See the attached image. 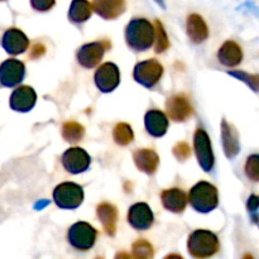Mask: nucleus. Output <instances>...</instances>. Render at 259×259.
<instances>
[{
	"label": "nucleus",
	"instance_id": "f257e3e1",
	"mask_svg": "<svg viewBox=\"0 0 259 259\" xmlns=\"http://www.w3.org/2000/svg\"><path fill=\"white\" fill-rule=\"evenodd\" d=\"M156 28L154 23H151L144 18H134L128 23L125 29L126 45L137 52L147 51L154 45Z\"/></svg>",
	"mask_w": 259,
	"mask_h": 259
},
{
	"label": "nucleus",
	"instance_id": "f03ea898",
	"mask_svg": "<svg viewBox=\"0 0 259 259\" xmlns=\"http://www.w3.org/2000/svg\"><path fill=\"white\" fill-rule=\"evenodd\" d=\"M187 249L194 258L206 259L217 254L220 243L217 235L209 230H195L187 240Z\"/></svg>",
	"mask_w": 259,
	"mask_h": 259
},
{
	"label": "nucleus",
	"instance_id": "7ed1b4c3",
	"mask_svg": "<svg viewBox=\"0 0 259 259\" xmlns=\"http://www.w3.org/2000/svg\"><path fill=\"white\" fill-rule=\"evenodd\" d=\"M189 202L196 211L210 212L219 204V195L214 185L206 181L197 182L189 192Z\"/></svg>",
	"mask_w": 259,
	"mask_h": 259
},
{
	"label": "nucleus",
	"instance_id": "20e7f679",
	"mask_svg": "<svg viewBox=\"0 0 259 259\" xmlns=\"http://www.w3.org/2000/svg\"><path fill=\"white\" fill-rule=\"evenodd\" d=\"M53 200L61 209L73 210L83 201V190L80 185L73 182L60 184L53 191Z\"/></svg>",
	"mask_w": 259,
	"mask_h": 259
},
{
	"label": "nucleus",
	"instance_id": "39448f33",
	"mask_svg": "<svg viewBox=\"0 0 259 259\" xmlns=\"http://www.w3.org/2000/svg\"><path fill=\"white\" fill-rule=\"evenodd\" d=\"M98 232L93 225L85 222H78L68 229L67 240L75 249L85 250L91 249L96 242Z\"/></svg>",
	"mask_w": 259,
	"mask_h": 259
},
{
	"label": "nucleus",
	"instance_id": "423d86ee",
	"mask_svg": "<svg viewBox=\"0 0 259 259\" xmlns=\"http://www.w3.org/2000/svg\"><path fill=\"white\" fill-rule=\"evenodd\" d=\"M163 75V66L154 58L137 63L133 71L134 80L144 88L152 89L161 81Z\"/></svg>",
	"mask_w": 259,
	"mask_h": 259
},
{
	"label": "nucleus",
	"instance_id": "0eeeda50",
	"mask_svg": "<svg viewBox=\"0 0 259 259\" xmlns=\"http://www.w3.org/2000/svg\"><path fill=\"white\" fill-rule=\"evenodd\" d=\"M194 151L197 162L205 172L211 171L214 167V153L209 136L202 128H197L194 134Z\"/></svg>",
	"mask_w": 259,
	"mask_h": 259
},
{
	"label": "nucleus",
	"instance_id": "6e6552de",
	"mask_svg": "<svg viewBox=\"0 0 259 259\" xmlns=\"http://www.w3.org/2000/svg\"><path fill=\"white\" fill-rule=\"evenodd\" d=\"M111 43L109 40H96L86 43L77 51V61L82 67L94 68L103 60L104 53L109 50Z\"/></svg>",
	"mask_w": 259,
	"mask_h": 259
},
{
	"label": "nucleus",
	"instance_id": "1a4fd4ad",
	"mask_svg": "<svg viewBox=\"0 0 259 259\" xmlns=\"http://www.w3.org/2000/svg\"><path fill=\"white\" fill-rule=\"evenodd\" d=\"M25 76V65L17 58H8L0 65V83L5 88H15Z\"/></svg>",
	"mask_w": 259,
	"mask_h": 259
},
{
	"label": "nucleus",
	"instance_id": "9d476101",
	"mask_svg": "<svg viewBox=\"0 0 259 259\" xmlns=\"http://www.w3.org/2000/svg\"><path fill=\"white\" fill-rule=\"evenodd\" d=\"M91 163V158L88 152L78 147L67 149L62 154V164L70 174L77 175L85 172Z\"/></svg>",
	"mask_w": 259,
	"mask_h": 259
},
{
	"label": "nucleus",
	"instance_id": "9b49d317",
	"mask_svg": "<svg viewBox=\"0 0 259 259\" xmlns=\"http://www.w3.org/2000/svg\"><path fill=\"white\" fill-rule=\"evenodd\" d=\"M120 82V72L118 66L111 62H106L99 66L95 72V83L103 93H110Z\"/></svg>",
	"mask_w": 259,
	"mask_h": 259
},
{
	"label": "nucleus",
	"instance_id": "f8f14e48",
	"mask_svg": "<svg viewBox=\"0 0 259 259\" xmlns=\"http://www.w3.org/2000/svg\"><path fill=\"white\" fill-rule=\"evenodd\" d=\"M2 46L8 55H22L29 48V38L18 28H9L3 34Z\"/></svg>",
	"mask_w": 259,
	"mask_h": 259
},
{
	"label": "nucleus",
	"instance_id": "ddd939ff",
	"mask_svg": "<svg viewBox=\"0 0 259 259\" xmlns=\"http://www.w3.org/2000/svg\"><path fill=\"white\" fill-rule=\"evenodd\" d=\"M192 105L185 94H176L167 99L166 113L174 121H185L192 115Z\"/></svg>",
	"mask_w": 259,
	"mask_h": 259
},
{
	"label": "nucleus",
	"instance_id": "4468645a",
	"mask_svg": "<svg viewBox=\"0 0 259 259\" xmlns=\"http://www.w3.org/2000/svg\"><path fill=\"white\" fill-rule=\"evenodd\" d=\"M37 103V94L30 86H18L14 89L9 99V105L13 110L27 113L32 110Z\"/></svg>",
	"mask_w": 259,
	"mask_h": 259
},
{
	"label": "nucleus",
	"instance_id": "2eb2a0df",
	"mask_svg": "<svg viewBox=\"0 0 259 259\" xmlns=\"http://www.w3.org/2000/svg\"><path fill=\"white\" fill-rule=\"evenodd\" d=\"M128 222L137 230H147L153 225L154 217L152 209L146 202H137L129 209Z\"/></svg>",
	"mask_w": 259,
	"mask_h": 259
},
{
	"label": "nucleus",
	"instance_id": "dca6fc26",
	"mask_svg": "<svg viewBox=\"0 0 259 259\" xmlns=\"http://www.w3.org/2000/svg\"><path fill=\"white\" fill-rule=\"evenodd\" d=\"M147 132L154 138H161L168 129V116L158 109H151L144 116Z\"/></svg>",
	"mask_w": 259,
	"mask_h": 259
},
{
	"label": "nucleus",
	"instance_id": "f3484780",
	"mask_svg": "<svg viewBox=\"0 0 259 259\" xmlns=\"http://www.w3.org/2000/svg\"><path fill=\"white\" fill-rule=\"evenodd\" d=\"M161 201L164 209L179 214V212H182L186 209L189 196L181 189L174 187V189H167L162 191Z\"/></svg>",
	"mask_w": 259,
	"mask_h": 259
},
{
	"label": "nucleus",
	"instance_id": "a211bd4d",
	"mask_svg": "<svg viewBox=\"0 0 259 259\" xmlns=\"http://www.w3.org/2000/svg\"><path fill=\"white\" fill-rule=\"evenodd\" d=\"M133 159L137 168L147 175H153L158 168L159 157L151 148L137 149L133 153Z\"/></svg>",
	"mask_w": 259,
	"mask_h": 259
},
{
	"label": "nucleus",
	"instance_id": "6ab92c4d",
	"mask_svg": "<svg viewBox=\"0 0 259 259\" xmlns=\"http://www.w3.org/2000/svg\"><path fill=\"white\" fill-rule=\"evenodd\" d=\"M96 215L103 224L106 234L114 237L116 232V222H118V209L110 202H101L96 207Z\"/></svg>",
	"mask_w": 259,
	"mask_h": 259
},
{
	"label": "nucleus",
	"instance_id": "aec40b11",
	"mask_svg": "<svg viewBox=\"0 0 259 259\" xmlns=\"http://www.w3.org/2000/svg\"><path fill=\"white\" fill-rule=\"evenodd\" d=\"M93 7L104 19H115L125 10V0H93Z\"/></svg>",
	"mask_w": 259,
	"mask_h": 259
},
{
	"label": "nucleus",
	"instance_id": "412c9836",
	"mask_svg": "<svg viewBox=\"0 0 259 259\" xmlns=\"http://www.w3.org/2000/svg\"><path fill=\"white\" fill-rule=\"evenodd\" d=\"M218 58L222 65L227 66V67H235L243 60L242 47L234 40H227L220 47L219 52H218Z\"/></svg>",
	"mask_w": 259,
	"mask_h": 259
},
{
	"label": "nucleus",
	"instance_id": "4be33fe9",
	"mask_svg": "<svg viewBox=\"0 0 259 259\" xmlns=\"http://www.w3.org/2000/svg\"><path fill=\"white\" fill-rule=\"evenodd\" d=\"M222 142L228 158H234L239 153V137L234 126L225 119L222 121Z\"/></svg>",
	"mask_w": 259,
	"mask_h": 259
},
{
	"label": "nucleus",
	"instance_id": "5701e85b",
	"mask_svg": "<svg viewBox=\"0 0 259 259\" xmlns=\"http://www.w3.org/2000/svg\"><path fill=\"white\" fill-rule=\"evenodd\" d=\"M187 35L194 43H202L209 37V28L202 17L197 14H191L187 18Z\"/></svg>",
	"mask_w": 259,
	"mask_h": 259
},
{
	"label": "nucleus",
	"instance_id": "b1692460",
	"mask_svg": "<svg viewBox=\"0 0 259 259\" xmlns=\"http://www.w3.org/2000/svg\"><path fill=\"white\" fill-rule=\"evenodd\" d=\"M94 12L93 3L89 0H72L68 10V19L73 23H83Z\"/></svg>",
	"mask_w": 259,
	"mask_h": 259
},
{
	"label": "nucleus",
	"instance_id": "393cba45",
	"mask_svg": "<svg viewBox=\"0 0 259 259\" xmlns=\"http://www.w3.org/2000/svg\"><path fill=\"white\" fill-rule=\"evenodd\" d=\"M85 136V128L76 121H66L62 125V137L66 142L77 143Z\"/></svg>",
	"mask_w": 259,
	"mask_h": 259
},
{
	"label": "nucleus",
	"instance_id": "a878e982",
	"mask_svg": "<svg viewBox=\"0 0 259 259\" xmlns=\"http://www.w3.org/2000/svg\"><path fill=\"white\" fill-rule=\"evenodd\" d=\"M113 138L115 141V143L119 144V146H128L134 139L133 129H132V126L129 124L118 123L114 126Z\"/></svg>",
	"mask_w": 259,
	"mask_h": 259
},
{
	"label": "nucleus",
	"instance_id": "bb28decb",
	"mask_svg": "<svg viewBox=\"0 0 259 259\" xmlns=\"http://www.w3.org/2000/svg\"><path fill=\"white\" fill-rule=\"evenodd\" d=\"M132 255L134 259H153V247L146 239H138L132 245Z\"/></svg>",
	"mask_w": 259,
	"mask_h": 259
},
{
	"label": "nucleus",
	"instance_id": "cd10ccee",
	"mask_svg": "<svg viewBox=\"0 0 259 259\" xmlns=\"http://www.w3.org/2000/svg\"><path fill=\"white\" fill-rule=\"evenodd\" d=\"M154 28H156V38H154V51L156 53H162L169 47V40L167 37V33L164 30L163 24L159 20L154 22Z\"/></svg>",
	"mask_w": 259,
	"mask_h": 259
},
{
	"label": "nucleus",
	"instance_id": "c85d7f7f",
	"mask_svg": "<svg viewBox=\"0 0 259 259\" xmlns=\"http://www.w3.org/2000/svg\"><path fill=\"white\" fill-rule=\"evenodd\" d=\"M245 175L252 181H259V154L248 157L245 163Z\"/></svg>",
	"mask_w": 259,
	"mask_h": 259
},
{
	"label": "nucleus",
	"instance_id": "c756f323",
	"mask_svg": "<svg viewBox=\"0 0 259 259\" xmlns=\"http://www.w3.org/2000/svg\"><path fill=\"white\" fill-rule=\"evenodd\" d=\"M191 147L186 143V142H179L176 146L172 148V153L176 157L179 161H186L190 156H191Z\"/></svg>",
	"mask_w": 259,
	"mask_h": 259
},
{
	"label": "nucleus",
	"instance_id": "7c9ffc66",
	"mask_svg": "<svg viewBox=\"0 0 259 259\" xmlns=\"http://www.w3.org/2000/svg\"><path fill=\"white\" fill-rule=\"evenodd\" d=\"M30 4L37 12H48L55 5V0H30Z\"/></svg>",
	"mask_w": 259,
	"mask_h": 259
},
{
	"label": "nucleus",
	"instance_id": "2f4dec72",
	"mask_svg": "<svg viewBox=\"0 0 259 259\" xmlns=\"http://www.w3.org/2000/svg\"><path fill=\"white\" fill-rule=\"evenodd\" d=\"M45 53H46L45 46H43L42 43H39V42H35V43H33L32 47H30L29 57L32 58V60H37V58L42 57Z\"/></svg>",
	"mask_w": 259,
	"mask_h": 259
},
{
	"label": "nucleus",
	"instance_id": "473e14b6",
	"mask_svg": "<svg viewBox=\"0 0 259 259\" xmlns=\"http://www.w3.org/2000/svg\"><path fill=\"white\" fill-rule=\"evenodd\" d=\"M115 259H133V255H131L126 252H119L116 253Z\"/></svg>",
	"mask_w": 259,
	"mask_h": 259
},
{
	"label": "nucleus",
	"instance_id": "72a5a7b5",
	"mask_svg": "<svg viewBox=\"0 0 259 259\" xmlns=\"http://www.w3.org/2000/svg\"><path fill=\"white\" fill-rule=\"evenodd\" d=\"M164 259H184V258H182L181 255H179V254H169V255H167V257Z\"/></svg>",
	"mask_w": 259,
	"mask_h": 259
},
{
	"label": "nucleus",
	"instance_id": "f704fd0d",
	"mask_svg": "<svg viewBox=\"0 0 259 259\" xmlns=\"http://www.w3.org/2000/svg\"><path fill=\"white\" fill-rule=\"evenodd\" d=\"M243 259H254V258H253L250 254H245L244 257H243Z\"/></svg>",
	"mask_w": 259,
	"mask_h": 259
},
{
	"label": "nucleus",
	"instance_id": "c9c22d12",
	"mask_svg": "<svg viewBox=\"0 0 259 259\" xmlns=\"http://www.w3.org/2000/svg\"><path fill=\"white\" fill-rule=\"evenodd\" d=\"M96 259H104V258H100V257H99V258H96Z\"/></svg>",
	"mask_w": 259,
	"mask_h": 259
},
{
	"label": "nucleus",
	"instance_id": "e433bc0d",
	"mask_svg": "<svg viewBox=\"0 0 259 259\" xmlns=\"http://www.w3.org/2000/svg\"><path fill=\"white\" fill-rule=\"evenodd\" d=\"M0 2H4V0H0Z\"/></svg>",
	"mask_w": 259,
	"mask_h": 259
}]
</instances>
